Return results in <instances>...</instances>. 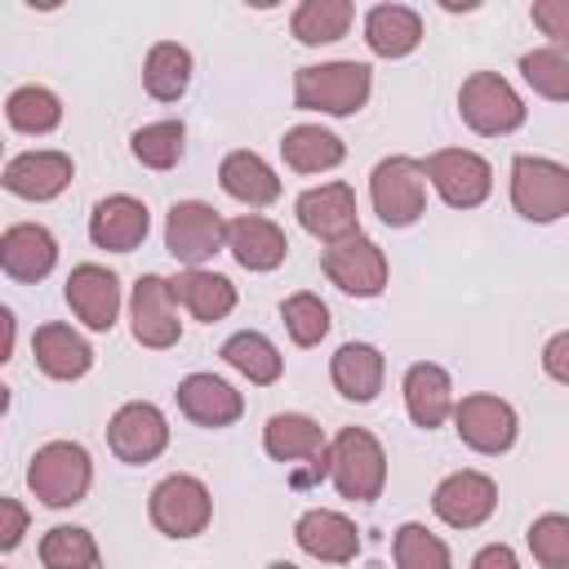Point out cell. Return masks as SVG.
<instances>
[{
  "mask_svg": "<svg viewBox=\"0 0 569 569\" xmlns=\"http://www.w3.org/2000/svg\"><path fill=\"white\" fill-rule=\"evenodd\" d=\"M218 356H222L236 373H244L253 387H271V382H280V373H284V356H280L276 342H271L267 333H258V329L231 333Z\"/></svg>",
  "mask_w": 569,
  "mask_h": 569,
  "instance_id": "cell-31",
  "label": "cell"
},
{
  "mask_svg": "<svg viewBox=\"0 0 569 569\" xmlns=\"http://www.w3.org/2000/svg\"><path fill=\"white\" fill-rule=\"evenodd\" d=\"M391 556H396V569H453V556H449L445 538H436L418 520H409L391 533Z\"/></svg>",
  "mask_w": 569,
  "mask_h": 569,
  "instance_id": "cell-36",
  "label": "cell"
},
{
  "mask_svg": "<svg viewBox=\"0 0 569 569\" xmlns=\"http://www.w3.org/2000/svg\"><path fill=\"white\" fill-rule=\"evenodd\" d=\"M356 9L347 0H302L289 18V31L298 36V44H333L347 36Z\"/></svg>",
  "mask_w": 569,
  "mask_h": 569,
  "instance_id": "cell-33",
  "label": "cell"
},
{
  "mask_svg": "<svg viewBox=\"0 0 569 569\" xmlns=\"http://www.w3.org/2000/svg\"><path fill=\"white\" fill-rule=\"evenodd\" d=\"M280 320H284L293 347H316L329 333V307L307 289H298V293H289L280 302Z\"/></svg>",
  "mask_w": 569,
  "mask_h": 569,
  "instance_id": "cell-39",
  "label": "cell"
},
{
  "mask_svg": "<svg viewBox=\"0 0 569 569\" xmlns=\"http://www.w3.org/2000/svg\"><path fill=\"white\" fill-rule=\"evenodd\" d=\"M129 325H133V338H138L147 351H169V347H178L182 320H178L173 289H169L164 276H156V271L138 276L133 298H129Z\"/></svg>",
  "mask_w": 569,
  "mask_h": 569,
  "instance_id": "cell-13",
  "label": "cell"
},
{
  "mask_svg": "<svg viewBox=\"0 0 569 569\" xmlns=\"http://www.w3.org/2000/svg\"><path fill=\"white\" fill-rule=\"evenodd\" d=\"M4 116L18 133H53L62 124V102L53 89L44 84H18L9 98H4Z\"/></svg>",
  "mask_w": 569,
  "mask_h": 569,
  "instance_id": "cell-34",
  "label": "cell"
},
{
  "mask_svg": "<svg viewBox=\"0 0 569 569\" xmlns=\"http://www.w3.org/2000/svg\"><path fill=\"white\" fill-rule=\"evenodd\" d=\"M142 84L156 102H178L191 84V53L178 40H160L151 44L147 62H142Z\"/></svg>",
  "mask_w": 569,
  "mask_h": 569,
  "instance_id": "cell-32",
  "label": "cell"
},
{
  "mask_svg": "<svg viewBox=\"0 0 569 569\" xmlns=\"http://www.w3.org/2000/svg\"><path fill=\"white\" fill-rule=\"evenodd\" d=\"M542 373L551 382L569 387V329H560V333L547 338V347H542Z\"/></svg>",
  "mask_w": 569,
  "mask_h": 569,
  "instance_id": "cell-42",
  "label": "cell"
},
{
  "mask_svg": "<svg viewBox=\"0 0 569 569\" xmlns=\"http://www.w3.org/2000/svg\"><path fill=\"white\" fill-rule=\"evenodd\" d=\"M369 204L387 227H413L427 213V169L413 156H387L369 173Z\"/></svg>",
  "mask_w": 569,
  "mask_h": 569,
  "instance_id": "cell-5",
  "label": "cell"
},
{
  "mask_svg": "<svg viewBox=\"0 0 569 569\" xmlns=\"http://www.w3.org/2000/svg\"><path fill=\"white\" fill-rule=\"evenodd\" d=\"M31 351H36L40 373H49L53 382H76L93 369V347L71 325H58V320H49L31 333Z\"/></svg>",
  "mask_w": 569,
  "mask_h": 569,
  "instance_id": "cell-24",
  "label": "cell"
},
{
  "mask_svg": "<svg viewBox=\"0 0 569 569\" xmlns=\"http://www.w3.org/2000/svg\"><path fill=\"white\" fill-rule=\"evenodd\" d=\"M27 485L53 511L84 502V493L93 485L89 449L76 445V440H49V445H40L36 458H31V467H27Z\"/></svg>",
  "mask_w": 569,
  "mask_h": 569,
  "instance_id": "cell-3",
  "label": "cell"
},
{
  "mask_svg": "<svg viewBox=\"0 0 569 569\" xmlns=\"http://www.w3.org/2000/svg\"><path fill=\"white\" fill-rule=\"evenodd\" d=\"M40 565L44 569H93L98 565V542L80 525H53L40 538Z\"/></svg>",
  "mask_w": 569,
  "mask_h": 569,
  "instance_id": "cell-37",
  "label": "cell"
},
{
  "mask_svg": "<svg viewBox=\"0 0 569 569\" xmlns=\"http://www.w3.org/2000/svg\"><path fill=\"white\" fill-rule=\"evenodd\" d=\"M529 18L551 40V49L569 53V0H533L529 4Z\"/></svg>",
  "mask_w": 569,
  "mask_h": 569,
  "instance_id": "cell-41",
  "label": "cell"
},
{
  "mask_svg": "<svg viewBox=\"0 0 569 569\" xmlns=\"http://www.w3.org/2000/svg\"><path fill=\"white\" fill-rule=\"evenodd\" d=\"M320 271L329 276V284H338L351 298H378L387 289V253L378 240H369L365 231L338 244H325L320 253Z\"/></svg>",
  "mask_w": 569,
  "mask_h": 569,
  "instance_id": "cell-9",
  "label": "cell"
},
{
  "mask_svg": "<svg viewBox=\"0 0 569 569\" xmlns=\"http://www.w3.org/2000/svg\"><path fill=\"white\" fill-rule=\"evenodd\" d=\"M151 231V213L133 196H107L89 213V240L107 253H133Z\"/></svg>",
  "mask_w": 569,
  "mask_h": 569,
  "instance_id": "cell-22",
  "label": "cell"
},
{
  "mask_svg": "<svg viewBox=\"0 0 569 569\" xmlns=\"http://www.w3.org/2000/svg\"><path fill=\"white\" fill-rule=\"evenodd\" d=\"M471 569H520V560H516V551L507 542H489V547H480L471 556Z\"/></svg>",
  "mask_w": 569,
  "mask_h": 569,
  "instance_id": "cell-44",
  "label": "cell"
},
{
  "mask_svg": "<svg viewBox=\"0 0 569 569\" xmlns=\"http://www.w3.org/2000/svg\"><path fill=\"white\" fill-rule=\"evenodd\" d=\"M107 445L120 462L129 467H142V462H156L169 445V418L160 413V405L151 400H129L111 413L107 422Z\"/></svg>",
  "mask_w": 569,
  "mask_h": 569,
  "instance_id": "cell-11",
  "label": "cell"
},
{
  "mask_svg": "<svg viewBox=\"0 0 569 569\" xmlns=\"http://www.w3.org/2000/svg\"><path fill=\"white\" fill-rule=\"evenodd\" d=\"M222 244H227V222H222V213L213 204H204V200H178L169 209V218H164V249L178 262L200 267Z\"/></svg>",
  "mask_w": 569,
  "mask_h": 569,
  "instance_id": "cell-12",
  "label": "cell"
},
{
  "mask_svg": "<svg viewBox=\"0 0 569 569\" xmlns=\"http://www.w3.org/2000/svg\"><path fill=\"white\" fill-rule=\"evenodd\" d=\"M0 320H4V360H9V356H13V311L4 307V311H0Z\"/></svg>",
  "mask_w": 569,
  "mask_h": 569,
  "instance_id": "cell-45",
  "label": "cell"
},
{
  "mask_svg": "<svg viewBox=\"0 0 569 569\" xmlns=\"http://www.w3.org/2000/svg\"><path fill=\"white\" fill-rule=\"evenodd\" d=\"M520 76L538 98L569 102V53H560L551 44L547 49H529V53H520Z\"/></svg>",
  "mask_w": 569,
  "mask_h": 569,
  "instance_id": "cell-38",
  "label": "cell"
},
{
  "mask_svg": "<svg viewBox=\"0 0 569 569\" xmlns=\"http://www.w3.org/2000/svg\"><path fill=\"white\" fill-rule=\"evenodd\" d=\"M53 262H58V240H53L49 227H40V222L4 227V236H0V267H4L9 280L36 284V280H44L53 271Z\"/></svg>",
  "mask_w": 569,
  "mask_h": 569,
  "instance_id": "cell-19",
  "label": "cell"
},
{
  "mask_svg": "<svg viewBox=\"0 0 569 569\" xmlns=\"http://www.w3.org/2000/svg\"><path fill=\"white\" fill-rule=\"evenodd\" d=\"M427 169V182L436 187V196L449 204V209H476L489 200L493 191V169L485 156L467 151V147H440L422 160Z\"/></svg>",
  "mask_w": 569,
  "mask_h": 569,
  "instance_id": "cell-8",
  "label": "cell"
},
{
  "mask_svg": "<svg viewBox=\"0 0 569 569\" xmlns=\"http://www.w3.org/2000/svg\"><path fill=\"white\" fill-rule=\"evenodd\" d=\"M365 44L378 58H409L422 44V18L409 4H373L365 13Z\"/></svg>",
  "mask_w": 569,
  "mask_h": 569,
  "instance_id": "cell-29",
  "label": "cell"
},
{
  "mask_svg": "<svg viewBox=\"0 0 569 569\" xmlns=\"http://www.w3.org/2000/svg\"><path fill=\"white\" fill-rule=\"evenodd\" d=\"M280 156L293 173H325V169H338L347 147L333 129H320V124H293L284 129L280 138Z\"/></svg>",
  "mask_w": 569,
  "mask_h": 569,
  "instance_id": "cell-30",
  "label": "cell"
},
{
  "mask_svg": "<svg viewBox=\"0 0 569 569\" xmlns=\"http://www.w3.org/2000/svg\"><path fill=\"white\" fill-rule=\"evenodd\" d=\"M373 93V71L356 58L316 62L293 71V107L320 116H356Z\"/></svg>",
  "mask_w": 569,
  "mask_h": 569,
  "instance_id": "cell-1",
  "label": "cell"
},
{
  "mask_svg": "<svg viewBox=\"0 0 569 569\" xmlns=\"http://www.w3.org/2000/svg\"><path fill=\"white\" fill-rule=\"evenodd\" d=\"M173 289V302L187 307L196 320L213 325V320H227L236 311V284L222 276V271H204V267H187L169 280Z\"/></svg>",
  "mask_w": 569,
  "mask_h": 569,
  "instance_id": "cell-28",
  "label": "cell"
},
{
  "mask_svg": "<svg viewBox=\"0 0 569 569\" xmlns=\"http://www.w3.org/2000/svg\"><path fill=\"white\" fill-rule=\"evenodd\" d=\"M493 507H498V485H493V476L471 471V467L449 471V476L436 485V493H431V511H436L449 529H476V525H485V520L493 516Z\"/></svg>",
  "mask_w": 569,
  "mask_h": 569,
  "instance_id": "cell-14",
  "label": "cell"
},
{
  "mask_svg": "<svg viewBox=\"0 0 569 569\" xmlns=\"http://www.w3.org/2000/svg\"><path fill=\"white\" fill-rule=\"evenodd\" d=\"M458 116L471 133L480 138H502V133H516L529 116L525 98L511 89L507 76L498 71H471L458 89Z\"/></svg>",
  "mask_w": 569,
  "mask_h": 569,
  "instance_id": "cell-4",
  "label": "cell"
},
{
  "mask_svg": "<svg viewBox=\"0 0 569 569\" xmlns=\"http://www.w3.org/2000/svg\"><path fill=\"white\" fill-rule=\"evenodd\" d=\"M173 396H178L182 418H191L196 427H209V431L231 427L244 413V396L218 373H187Z\"/></svg>",
  "mask_w": 569,
  "mask_h": 569,
  "instance_id": "cell-20",
  "label": "cell"
},
{
  "mask_svg": "<svg viewBox=\"0 0 569 569\" xmlns=\"http://www.w3.org/2000/svg\"><path fill=\"white\" fill-rule=\"evenodd\" d=\"M298 222L307 236L325 240V244H338V240H351L360 236V213H356V191L347 182H320L311 191L298 196L293 204Z\"/></svg>",
  "mask_w": 569,
  "mask_h": 569,
  "instance_id": "cell-15",
  "label": "cell"
},
{
  "mask_svg": "<svg viewBox=\"0 0 569 569\" xmlns=\"http://www.w3.org/2000/svg\"><path fill=\"white\" fill-rule=\"evenodd\" d=\"M382 373H387V356L373 342H342L329 360V378L338 396L356 405H369L382 391Z\"/></svg>",
  "mask_w": 569,
  "mask_h": 569,
  "instance_id": "cell-27",
  "label": "cell"
},
{
  "mask_svg": "<svg viewBox=\"0 0 569 569\" xmlns=\"http://www.w3.org/2000/svg\"><path fill=\"white\" fill-rule=\"evenodd\" d=\"M453 405H458L453 400V382H449V373L440 365L418 360V365L405 369V409H409L413 427H422V431L445 427V418L453 413Z\"/></svg>",
  "mask_w": 569,
  "mask_h": 569,
  "instance_id": "cell-25",
  "label": "cell"
},
{
  "mask_svg": "<svg viewBox=\"0 0 569 569\" xmlns=\"http://www.w3.org/2000/svg\"><path fill=\"white\" fill-rule=\"evenodd\" d=\"M511 209L525 222H556L569 213V169L547 156L511 160Z\"/></svg>",
  "mask_w": 569,
  "mask_h": 569,
  "instance_id": "cell-6",
  "label": "cell"
},
{
  "mask_svg": "<svg viewBox=\"0 0 569 569\" xmlns=\"http://www.w3.org/2000/svg\"><path fill=\"white\" fill-rule=\"evenodd\" d=\"M218 182H222V191H227L231 200H240V204H249V209H267V204L280 200V178H276V169H271L258 151H249V147L222 156Z\"/></svg>",
  "mask_w": 569,
  "mask_h": 569,
  "instance_id": "cell-26",
  "label": "cell"
},
{
  "mask_svg": "<svg viewBox=\"0 0 569 569\" xmlns=\"http://www.w3.org/2000/svg\"><path fill=\"white\" fill-rule=\"evenodd\" d=\"M293 542H298L311 560H320V565H351L356 551H360V529H356L342 511L311 507V511L298 516Z\"/></svg>",
  "mask_w": 569,
  "mask_h": 569,
  "instance_id": "cell-21",
  "label": "cell"
},
{
  "mask_svg": "<svg viewBox=\"0 0 569 569\" xmlns=\"http://www.w3.org/2000/svg\"><path fill=\"white\" fill-rule=\"evenodd\" d=\"M329 480L347 502H373L387 485V453L373 431L342 427L329 445Z\"/></svg>",
  "mask_w": 569,
  "mask_h": 569,
  "instance_id": "cell-2",
  "label": "cell"
},
{
  "mask_svg": "<svg viewBox=\"0 0 569 569\" xmlns=\"http://www.w3.org/2000/svg\"><path fill=\"white\" fill-rule=\"evenodd\" d=\"M147 516L151 525L164 533V538H196L209 529L213 520V498L204 489L200 476H187V471H173L164 476L151 498H147Z\"/></svg>",
  "mask_w": 569,
  "mask_h": 569,
  "instance_id": "cell-7",
  "label": "cell"
},
{
  "mask_svg": "<svg viewBox=\"0 0 569 569\" xmlns=\"http://www.w3.org/2000/svg\"><path fill=\"white\" fill-rule=\"evenodd\" d=\"M62 298L76 311V320H84L93 333H107L116 325V316H120V280H116V271H107L98 262L71 267Z\"/></svg>",
  "mask_w": 569,
  "mask_h": 569,
  "instance_id": "cell-16",
  "label": "cell"
},
{
  "mask_svg": "<svg viewBox=\"0 0 569 569\" xmlns=\"http://www.w3.org/2000/svg\"><path fill=\"white\" fill-rule=\"evenodd\" d=\"M262 449L276 462H311V476L329 471V440L307 413H271L262 427Z\"/></svg>",
  "mask_w": 569,
  "mask_h": 569,
  "instance_id": "cell-17",
  "label": "cell"
},
{
  "mask_svg": "<svg viewBox=\"0 0 569 569\" xmlns=\"http://www.w3.org/2000/svg\"><path fill=\"white\" fill-rule=\"evenodd\" d=\"M227 249L244 271H276L289 253L284 231L262 213H240L227 222Z\"/></svg>",
  "mask_w": 569,
  "mask_h": 569,
  "instance_id": "cell-23",
  "label": "cell"
},
{
  "mask_svg": "<svg viewBox=\"0 0 569 569\" xmlns=\"http://www.w3.org/2000/svg\"><path fill=\"white\" fill-rule=\"evenodd\" d=\"M129 151H133V160L147 164V169H173V164L182 160V151H187V129H182V120L142 124V129H133Z\"/></svg>",
  "mask_w": 569,
  "mask_h": 569,
  "instance_id": "cell-35",
  "label": "cell"
},
{
  "mask_svg": "<svg viewBox=\"0 0 569 569\" xmlns=\"http://www.w3.org/2000/svg\"><path fill=\"white\" fill-rule=\"evenodd\" d=\"M525 542H529V551L542 569H569V516H560V511L538 516L529 525Z\"/></svg>",
  "mask_w": 569,
  "mask_h": 569,
  "instance_id": "cell-40",
  "label": "cell"
},
{
  "mask_svg": "<svg viewBox=\"0 0 569 569\" xmlns=\"http://www.w3.org/2000/svg\"><path fill=\"white\" fill-rule=\"evenodd\" d=\"M453 431L467 449L476 453H507L516 445V431H520V418L516 409L502 400V396H489V391H476V396H462L453 405Z\"/></svg>",
  "mask_w": 569,
  "mask_h": 569,
  "instance_id": "cell-10",
  "label": "cell"
},
{
  "mask_svg": "<svg viewBox=\"0 0 569 569\" xmlns=\"http://www.w3.org/2000/svg\"><path fill=\"white\" fill-rule=\"evenodd\" d=\"M76 164L67 151H22L4 164V191L22 196V200H53L71 187Z\"/></svg>",
  "mask_w": 569,
  "mask_h": 569,
  "instance_id": "cell-18",
  "label": "cell"
},
{
  "mask_svg": "<svg viewBox=\"0 0 569 569\" xmlns=\"http://www.w3.org/2000/svg\"><path fill=\"white\" fill-rule=\"evenodd\" d=\"M267 569H298V565H293V560H271Z\"/></svg>",
  "mask_w": 569,
  "mask_h": 569,
  "instance_id": "cell-46",
  "label": "cell"
},
{
  "mask_svg": "<svg viewBox=\"0 0 569 569\" xmlns=\"http://www.w3.org/2000/svg\"><path fill=\"white\" fill-rule=\"evenodd\" d=\"M27 533V507L18 498H0V551H13Z\"/></svg>",
  "mask_w": 569,
  "mask_h": 569,
  "instance_id": "cell-43",
  "label": "cell"
}]
</instances>
